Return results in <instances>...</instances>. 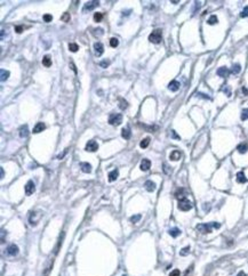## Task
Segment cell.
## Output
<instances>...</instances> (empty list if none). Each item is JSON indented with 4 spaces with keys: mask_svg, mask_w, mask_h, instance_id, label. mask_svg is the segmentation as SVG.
Listing matches in <instances>:
<instances>
[{
    "mask_svg": "<svg viewBox=\"0 0 248 276\" xmlns=\"http://www.w3.org/2000/svg\"><path fill=\"white\" fill-rule=\"evenodd\" d=\"M24 191H25V194H26L28 196H30V195H32V194L34 193V191H36V185H34V182H33L32 180H29V181L25 184Z\"/></svg>",
    "mask_w": 248,
    "mask_h": 276,
    "instance_id": "5",
    "label": "cell"
},
{
    "mask_svg": "<svg viewBox=\"0 0 248 276\" xmlns=\"http://www.w3.org/2000/svg\"><path fill=\"white\" fill-rule=\"evenodd\" d=\"M61 20H62L63 22H70V14H69V13H64V14L62 15Z\"/></svg>",
    "mask_w": 248,
    "mask_h": 276,
    "instance_id": "35",
    "label": "cell"
},
{
    "mask_svg": "<svg viewBox=\"0 0 248 276\" xmlns=\"http://www.w3.org/2000/svg\"><path fill=\"white\" fill-rule=\"evenodd\" d=\"M168 233H169L171 236H173V237H177V236L181 234V231H180L177 227H174V228H171Z\"/></svg>",
    "mask_w": 248,
    "mask_h": 276,
    "instance_id": "21",
    "label": "cell"
},
{
    "mask_svg": "<svg viewBox=\"0 0 248 276\" xmlns=\"http://www.w3.org/2000/svg\"><path fill=\"white\" fill-rule=\"evenodd\" d=\"M223 91H224V93L226 94V96H231V90H230V88H229V87H226V86H225V87L223 88Z\"/></svg>",
    "mask_w": 248,
    "mask_h": 276,
    "instance_id": "39",
    "label": "cell"
},
{
    "mask_svg": "<svg viewBox=\"0 0 248 276\" xmlns=\"http://www.w3.org/2000/svg\"><path fill=\"white\" fill-rule=\"evenodd\" d=\"M94 20H95V22H101L103 20V14L102 13H95L94 14Z\"/></svg>",
    "mask_w": 248,
    "mask_h": 276,
    "instance_id": "30",
    "label": "cell"
},
{
    "mask_svg": "<svg viewBox=\"0 0 248 276\" xmlns=\"http://www.w3.org/2000/svg\"><path fill=\"white\" fill-rule=\"evenodd\" d=\"M141 217H142L141 215H135V216L130 217V221H132V223H134V224H135V223H138V221H140V219H141Z\"/></svg>",
    "mask_w": 248,
    "mask_h": 276,
    "instance_id": "33",
    "label": "cell"
},
{
    "mask_svg": "<svg viewBox=\"0 0 248 276\" xmlns=\"http://www.w3.org/2000/svg\"><path fill=\"white\" fill-rule=\"evenodd\" d=\"M45 129H46L45 123H44V122H38V123L34 126V128H33V134H39V132L44 131Z\"/></svg>",
    "mask_w": 248,
    "mask_h": 276,
    "instance_id": "14",
    "label": "cell"
},
{
    "mask_svg": "<svg viewBox=\"0 0 248 276\" xmlns=\"http://www.w3.org/2000/svg\"><path fill=\"white\" fill-rule=\"evenodd\" d=\"M240 71H241V67H240V65H239V64H234V65L232 66L231 73H233V74H238V73H239Z\"/></svg>",
    "mask_w": 248,
    "mask_h": 276,
    "instance_id": "27",
    "label": "cell"
},
{
    "mask_svg": "<svg viewBox=\"0 0 248 276\" xmlns=\"http://www.w3.org/2000/svg\"><path fill=\"white\" fill-rule=\"evenodd\" d=\"M237 181L240 182V184H243V182L247 181V178H246V176H245V173L242 171H240V172L237 173Z\"/></svg>",
    "mask_w": 248,
    "mask_h": 276,
    "instance_id": "19",
    "label": "cell"
},
{
    "mask_svg": "<svg viewBox=\"0 0 248 276\" xmlns=\"http://www.w3.org/2000/svg\"><path fill=\"white\" fill-rule=\"evenodd\" d=\"M179 209L181 211H189L192 209V202L189 201L186 198H183V199H180L179 200V204H177Z\"/></svg>",
    "mask_w": 248,
    "mask_h": 276,
    "instance_id": "3",
    "label": "cell"
},
{
    "mask_svg": "<svg viewBox=\"0 0 248 276\" xmlns=\"http://www.w3.org/2000/svg\"><path fill=\"white\" fill-rule=\"evenodd\" d=\"M99 1H96V0H93V1H88V3H86L85 4V6H84V12H86V11H93L96 6H99Z\"/></svg>",
    "mask_w": 248,
    "mask_h": 276,
    "instance_id": "8",
    "label": "cell"
},
{
    "mask_svg": "<svg viewBox=\"0 0 248 276\" xmlns=\"http://www.w3.org/2000/svg\"><path fill=\"white\" fill-rule=\"evenodd\" d=\"M144 186H145L146 191H149V192H153V191H155V188H157L155 182H153L152 180H146L145 184H144Z\"/></svg>",
    "mask_w": 248,
    "mask_h": 276,
    "instance_id": "13",
    "label": "cell"
},
{
    "mask_svg": "<svg viewBox=\"0 0 248 276\" xmlns=\"http://www.w3.org/2000/svg\"><path fill=\"white\" fill-rule=\"evenodd\" d=\"M94 49H95V55L101 56L104 53V46L101 42H95L94 43Z\"/></svg>",
    "mask_w": 248,
    "mask_h": 276,
    "instance_id": "9",
    "label": "cell"
},
{
    "mask_svg": "<svg viewBox=\"0 0 248 276\" xmlns=\"http://www.w3.org/2000/svg\"><path fill=\"white\" fill-rule=\"evenodd\" d=\"M15 31H16L17 33H21V32L23 31V26H21V25H17V26H15Z\"/></svg>",
    "mask_w": 248,
    "mask_h": 276,
    "instance_id": "40",
    "label": "cell"
},
{
    "mask_svg": "<svg viewBox=\"0 0 248 276\" xmlns=\"http://www.w3.org/2000/svg\"><path fill=\"white\" fill-rule=\"evenodd\" d=\"M169 276H181V271L179 269H174L173 271H171Z\"/></svg>",
    "mask_w": 248,
    "mask_h": 276,
    "instance_id": "38",
    "label": "cell"
},
{
    "mask_svg": "<svg viewBox=\"0 0 248 276\" xmlns=\"http://www.w3.org/2000/svg\"><path fill=\"white\" fill-rule=\"evenodd\" d=\"M42 18H44V21H45V22L49 23V22H52V20H53V16H52L50 14H45V15L42 16Z\"/></svg>",
    "mask_w": 248,
    "mask_h": 276,
    "instance_id": "34",
    "label": "cell"
},
{
    "mask_svg": "<svg viewBox=\"0 0 248 276\" xmlns=\"http://www.w3.org/2000/svg\"><path fill=\"white\" fill-rule=\"evenodd\" d=\"M69 49H70L72 53H75V51L79 49V47H78V45H77V43L71 42V43H69Z\"/></svg>",
    "mask_w": 248,
    "mask_h": 276,
    "instance_id": "28",
    "label": "cell"
},
{
    "mask_svg": "<svg viewBox=\"0 0 248 276\" xmlns=\"http://www.w3.org/2000/svg\"><path fill=\"white\" fill-rule=\"evenodd\" d=\"M121 136H122V138H125V139H129V138L132 137V131H130V129H129V128H124V129L121 130Z\"/></svg>",
    "mask_w": 248,
    "mask_h": 276,
    "instance_id": "18",
    "label": "cell"
},
{
    "mask_svg": "<svg viewBox=\"0 0 248 276\" xmlns=\"http://www.w3.org/2000/svg\"><path fill=\"white\" fill-rule=\"evenodd\" d=\"M242 93H243L245 95H247V94H248V90H247L246 88H242Z\"/></svg>",
    "mask_w": 248,
    "mask_h": 276,
    "instance_id": "44",
    "label": "cell"
},
{
    "mask_svg": "<svg viewBox=\"0 0 248 276\" xmlns=\"http://www.w3.org/2000/svg\"><path fill=\"white\" fill-rule=\"evenodd\" d=\"M119 107L121 109V110H126L127 107H128V103L124 99V98H120V104H119Z\"/></svg>",
    "mask_w": 248,
    "mask_h": 276,
    "instance_id": "29",
    "label": "cell"
},
{
    "mask_svg": "<svg viewBox=\"0 0 248 276\" xmlns=\"http://www.w3.org/2000/svg\"><path fill=\"white\" fill-rule=\"evenodd\" d=\"M85 150L87 152H96L99 150V144L95 140H88V143L86 144Z\"/></svg>",
    "mask_w": 248,
    "mask_h": 276,
    "instance_id": "6",
    "label": "cell"
},
{
    "mask_svg": "<svg viewBox=\"0 0 248 276\" xmlns=\"http://www.w3.org/2000/svg\"><path fill=\"white\" fill-rule=\"evenodd\" d=\"M109 64H110V62H106V61H103V62H101V63H100V65H101L102 67H106Z\"/></svg>",
    "mask_w": 248,
    "mask_h": 276,
    "instance_id": "41",
    "label": "cell"
},
{
    "mask_svg": "<svg viewBox=\"0 0 248 276\" xmlns=\"http://www.w3.org/2000/svg\"><path fill=\"white\" fill-rule=\"evenodd\" d=\"M161 40H162V31L159 29L152 31L151 34L149 36V41L152 43H160Z\"/></svg>",
    "mask_w": 248,
    "mask_h": 276,
    "instance_id": "2",
    "label": "cell"
},
{
    "mask_svg": "<svg viewBox=\"0 0 248 276\" xmlns=\"http://www.w3.org/2000/svg\"><path fill=\"white\" fill-rule=\"evenodd\" d=\"M237 276H246V274H245V273H243V271H239V273H238V275H237Z\"/></svg>",
    "mask_w": 248,
    "mask_h": 276,
    "instance_id": "43",
    "label": "cell"
},
{
    "mask_svg": "<svg viewBox=\"0 0 248 276\" xmlns=\"http://www.w3.org/2000/svg\"><path fill=\"white\" fill-rule=\"evenodd\" d=\"M4 177V169H1V178Z\"/></svg>",
    "mask_w": 248,
    "mask_h": 276,
    "instance_id": "45",
    "label": "cell"
},
{
    "mask_svg": "<svg viewBox=\"0 0 248 276\" xmlns=\"http://www.w3.org/2000/svg\"><path fill=\"white\" fill-rule=\"evenodd\" d=\"M118 176H119V172H118V170L117 169H114V170H112L110 173H109V181H114L117 178H118Z\"/></svg>",
    "mask_w": 248,
    "mask_h": 276,
    "instance_id": "20",
    "label": "cell"
},
{
    "mask_svg": "<svg viewBox=\"0 0 248 276\" xmlns=\"http://www.w3.org/2000/svg\"><path fill=\"white\" fill-rule=\"evenodd\" d=\"M172 136H173L174 138H176V139H180V136H177V135H176V132H175L174 130H172Z\"/></svg>",
    "mask_w": 248,
    "mask_h": 276,
    "instance_id": "42",
    "label": "cell"
},
{
    "mask_svg": "<svg viewBox=\"0 0 248 276\" xmlns=\"http://www.w3.org/2000/svg\"><path fill=\"white\" fill-rule=\"evenodd\" d=\"M221 224L218 223H207V224H199L197 225V229L202 233V234H207V233H212L214 228H220Z\"/></svg>",
    "mask_w": 248,
    "mask_h": 276,
    "instance_id": "1",
    "label": "cell"
},
{
    "mask_svg": "<svg viewBox=\"0 0 248 276\" xmlns=\"http://www.w3.org/2000/svg\"><path fill=\"white\" fill-rule=\"evenodd\" d=\"M7 253L9 256H16L19 253V246L15 245V244H11L8 248H7Z\"/></svg>",
    "mask_w": 248,
    "mask_h": 276,
    "instance_id": "12",
    "label": "cell"
},
{
    "mask_svg": "<svg viewBox=\"0 0 248 276\" xmlns=\"http://www.w3.org/2000/svg\"><path fill=\"white\" fill-rule=\"evenodd\" d=\"M0 74H1V78H0V79H1V81H5V80H7L8 78H9V71H6V70H1V71H0Z\"/></svg>",
    "mask_w": 248,
    "mask_h": 276,
    "instance_id": "23",
    "label": "cell"
},
{
    "mask_svg": "<svg viewBox=\"0 0 248 276\" xmlns=\"http://www.w3.org/2000/svg\"><path fill=\"white\" fill-rule=\"evenodd\" d=\"M151 168V161L149 159H143L141 161V164H140V169L142 171H147L149 169Z\"/></svg>",
    "mask_w": 248,
    "mask_h": 276,
    "instance_id": "7",
    "label": "cell"
},
{
    "mask_svg": "<svg viewBox=\"0 0 248 276\" xmlns=\"http://www.w3.org/2000/svg\"><path fill=\"white\" fill-rule=\"evenodd\" d=\"M180 86H181V83H180L179 81L173 80V81L169 82V84H168V89H169L171 91H177V90L180 89Z\"/></svg>",
    "mask_w": 248,
    "mask_h": 276,
    "instance_id": "11",
    "label": "cell"
},
{
    "mask_svg": "<svg viewBox=\"0 0 248 276\" xmlns=\"http://www.w3.org/2000/svg\"><path fill=\"white\" fill-rule=\"evenodd\" d=\"M28 135H29V128H28V126L26 124L25 126H22L20 128V136L22 138H25V137H28Z\"/></svg>",
    "mask_w": 248,
    "mask_h": 276,
    "instance_id": "17",
    "label": "cell"
},
{
    "mask_svg": "<svg viewBox=\"0 0 248 276\" xmlns=\"http://www.w3.org/2000/svg\"><path fill=\"white\" fill-rule=\"evenodd\" d=\"M217 75L218 76H222V78H226L230 73H231V71H229L227 70V67H225V66H222V67H220L218 70H217Z\"/></svg>",
    "mask_w": 248,
    "mask_h": 276,
    "instance_id": "10",
    "label": "cell"
},
{
    "mask_svg": "<svg viewBox=\"0 0 248 276\" xmlns=\"http://www.w3.org/2000/svg\"><path fill=\"white\" fill-rule=\"evenodd\" d=\"M181 156H182V153L180 152V151H173L172 153H171V155H169V159L172 160V161H179L180 159H181Z\"/></svg>",
    "mask_w": 248,
    "mask_h": 276,
    "instance_id": "16",
    "label": "cell"
},
{
    "mask_svg": "<svg viewBox=\"0 0 248 276\" xmlns=\"http://www.w3.org/2000/svg\"><path fill=\"white\" fill-rule=\"evenodd\" d=\"M241 120H242V121L248 120V109L242 110V112H241Z\"/></svg>",
    "mask_w": 248,
    "mask_h": 276,
    "instance_id": "32",
    "label": "cell"
},
{
    "mask_svg": "<svg viewBox=\"0 0 248 276\" xmlns=\"http://www.w3.org/2000/svg\"><path fill=\"white\" fill-rule=\"evenodd\" d=\"M237 150H238V152H239V153L243 154V153H246V152L248 151V146H247L246 144H240V145H238Z\"/></svg>",
    "mask_w": 248,
    "mask_h": 276,
    "instance_id": "22",
    "label": "cell"
},
{
    "mask_svg": "<svg viewBox=\"0 0 248 276\" xmlns=\"http://www.w3.org/2000/svg\"><path fill=\"white\" fill-rule=\"evenodd\" d=\"M189 251H190V248H189V246H185L184 249H182V251L180 252V254H181V256H185V254L189 253Z\"/></svg>",
    "mask_w": 248,
    "mask_h": 276,
    "instance_id": "37",
    "label": "cell"
},
{
    "mask_svg": "<svg viewBox=\"0 0 248 276\" xmlns=\"http://www.w3.org/2000/svg\"><path fill=\"white\" fill-rule=\"evenodd\" d=\"M80 168H81L82 171L86 172V173H89L92 171V165L88 162H81L80 163Z\"/></svg>",
    "mask_w": 248,
    "mask_h": 276,
    "instance_id": "15",
    "label": "cell"
},
{
    "mask_svg": "<svg viewBox=\"0 0 248 276\" xmlns=\"http://www.w3.org/2000/svg\"><path fill=\"white\" fill-rule=\"evenodd\" d=\"M118 45H119V41H118L117 38H111V39H110V46H111V47L116 48Z\"/></svg>",
    "mask_w": 248,
    "mask_h": 276,
    "instance_id": "31",
    "label": "cell"
},
{
    "mask_svg": "<svg viewBox=\"0 0 248 276\" xmlns=\"http://www.w3.org/2000/svg\"><path fill=\"white\" fill-rule=\"evenodd\" d=\"M240 16H241V17H248V6H247V7H245V8L242 9V12H241Z\"/></svg>",
    "mask_w": 248,
    "mask_h": 276,
    "instance_id": "36",
    "label": "cell"
},
{
    "mask_svg": "<svg viewBox=\"0 0 248 276\" xmlns=\"http://www.w3.org/2000/svg\"><path fill=\"white\" fill-rule=\"evenodd\" d=\"M42 65L46 66V67H49V66L52 65V59H50L49 56H45V57L42 58Z\"/></svg>",
    "mask_w": 248,
    "mask_h": 276,
    "instance_id": "24",
    "label": "cell"
},
{
    "mask_svg": "<svg viewBox=\"0 0 248 276\" xmlns=\"http://www.w3.org/2000/svg\"><path fill=\"white\" fill-rule=\"evenodd\" d=\"M218 22V20H217V17L215 16V15H212L209 18H208V21H207V23L209 24V25H214V24H216Z\"/></svg>",
    "mask_w": 248,
    "mask_h": 276,
    "instance_id": "26",
    "label": "cell"
},
{
    "mask_svg": "<svg viewBox=\"0 0 248 276\" xmlns=\"http://www.w3.org/2000/svg\"><path fill=\"white\" fill-rule=\"evenodd\" d=\"M122 122V115L120 113H112L109 117V123L111 126H119Z\"/></svg>",
    "mask_w": 248,
    "mask_h": 276,
    "instance_id": "4",
    "label": "cell"
},
{
    "mask_svg": "<svg viewBox=\"0 0 248 276\" xmlns=\"http://www.w3.org/2000/svg\"><path fill=\"white\" fill-rule=\"evenodd\" d=\"M149 144H150V138L146 137V138H144V139L140 143V146H141L142 148H146V147L149 146Z\"/></svg>",
    "mask_w": 248,
    "mask_h": 276,
    "instance_id": "25",
    "label": "cell"
}]
</instances>
